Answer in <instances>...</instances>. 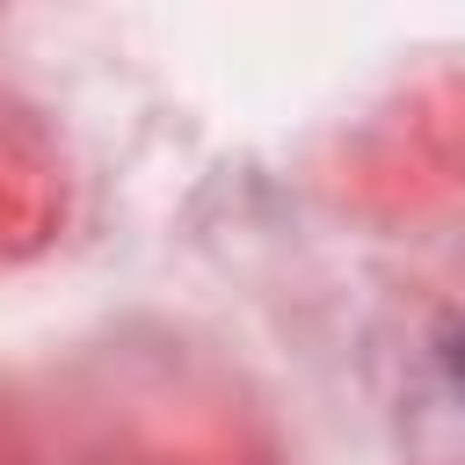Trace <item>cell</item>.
Returning a JSON list of instances; mask_svg holds the SVG:
<instances>
[]
</instances>
